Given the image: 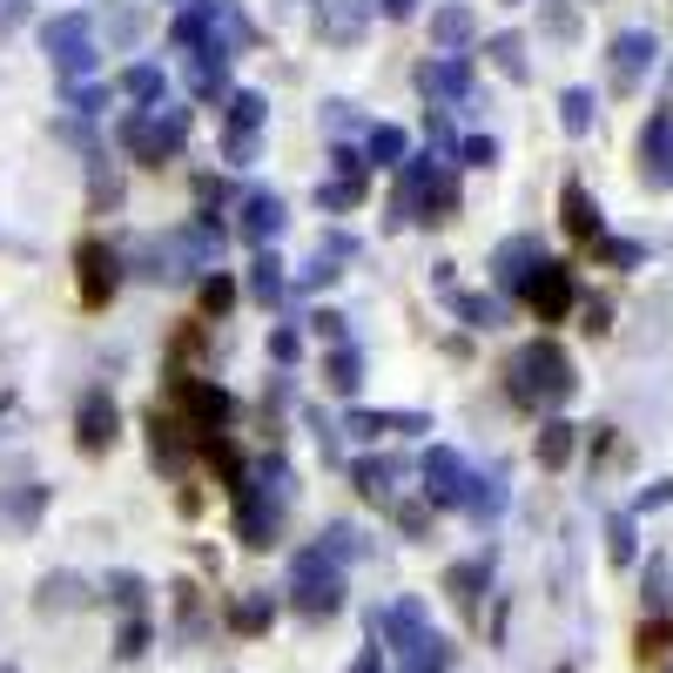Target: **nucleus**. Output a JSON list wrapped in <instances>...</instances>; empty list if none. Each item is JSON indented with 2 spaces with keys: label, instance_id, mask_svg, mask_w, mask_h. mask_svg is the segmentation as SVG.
<instances>
[{
  "label": "nucleus",
  "instance_id": "obj_36",
  "mask_svg": "<svg viewBox=\"0 0 673 673\" xmlns=\"http://www.w3.org/2000/svg\"><path fill=\"white\" fill-rule=\"evenodd\" d=\"M317 552H323V559H330V552H336V559H351V552H358V526H323Z\"/></svg>",
  "mask_w": 673,
  "mask_h": 673
},
{
  "label": "nucleus",
  "instance_id": "obj_19",
  "mask_svg": "<svg viewBox=\"0 0 673 673\" xmlns=\"http://www.w3.org/2000/svg\"><path fill=\"white\" fill-rule=\"evenodd\" d=\"M323 384H330L336 397H358V384H364V358H358V344L323 351Z\"/></svg>",
  "mask_w": 673,
  "mask_h": 673
},
{
  "label": "nucleus",
  "instance_id": "obj_35",
  "mask_svg": "<svg viewBox=\"0 0 673 673\" xmlns=\"http://www.w3.org/2000/svg\"><path fill=\"white\" fill-rule=\"evenodd\" d=\"M532 303H539L546 317H559V310H566V277H559V270H546V277H539V290H532Z\"/></svg>",
  "mask_w": 673,
  "mask_h": 673
},
{
  "label": "nucleus",
  "instance_id": "obj_15",
  "mask_svg": "<svg viewBox=\"0 0 673 673\" xmlns=\"http://www.w3.org/2000/svg\"><path fill=\"white\" fill-rule=\"evenodd\" d=\"M270 122V102L257 89H229L222 95V135H257Z\"/></svg>",
  "mask_w": 673,
  "mask_h": 673
},
{
  "label": "nucleus",
  "instance_id": "obj_28",
  "mask_svg": "<svg viewBox=\"0 0 673 673\" xmlns=\"http://www.w3.org/2000/svg\"><path fill=\"white\" fill-rule=\"evenodd\" d=\"M310 330L323 336L330 351H344V344H351V317H344V310H310Z\"/></svg>",
  "mask_w": 673,
  "mask_h": 673
},
{
  "label": "nucleus",
  "instance_id": "obj_1",
  "mask_svg": "<svg viewBox=\"0 0 673 673\" xmlns=\"http://www.w3.org/2000/svg\"><path fill=\"white\" fill-rule=\"evenodd\" d=\"M189 108L183 102H155V108H128L122 122H115V142L128 148V162H142V168H162L168 155H183V142H189Z\"/></svg>",
  "mask_w": 673,
  "mask_h": 673
},
{
  "label": "nucleus",
  "instance_id": "obj_18",
  "mask_svg": "<svg viewBox=\"0 0 673 673\" xmlns=\"http://www.w3.org/2000/svg\"><path fill=\"white\" fill-rule=\"evenodd\" d=\"M41 512H48V485H14V491H8V505H0V519H8L14 532H34V526H41Z\"/></svg>",
  "mask_w": 673,
  "mask_h": 673
},
{
  "label": "nucleus",
  "instance_id": "obj_49",
  "mask_svg": "<svg viewBox=\"0 0 673 673\" xmlns=\"http://www.w3.org/2000/svg\"><path fill=\"white\" fill-rule=\"evenodd\" d=\"M377 8H384V14H391V21H404V14H411V8H417V0H377Z\"/></svg>",
  "mask_w": 673,
  "mask_h": 673
},
{
  "label": "nucleus",
  "instance_id": "obj_23",
  "mask_svg": "<svg viewBox=\"0 0 673 673\" xmlns=\"http://www.w3.org/2000/svg\"><path fill=\"white\" fill-rule=\"evenodd\" d=\"M351 485L384 505V498L397 491V465H391V458H358V465H351Z\"/></svg>",
  "mask_w": 673,
  "mask_h": 673
},
{
  "label": "nucleus",
  "instance_id": "obj_33",
  "mask_svg": "<svg viewBox=\"0 0 673 673\" xmlns=\"http://www.w3.org/2000/svg\"><path fill=\"white\" fill-rule=\"evenodd\" d=\"M102 28H108V41H122V48H128V41L142 34V14H135V8H108V14H102Z\"/></svg>",
  "mask_w": 673,
  "mask_h": 673
},
{
  "label": "nucleus",
  "instance_id": "obj_3",
  "mask_svg": "<svg viewBox=\"0 0 673 673\" xmlns=\"http://www.w3.org/2000/svg\"><path fill=\"white\" fill-rule=\"evenodd\" d=\"M41 54L54 61L61 89H68V81H89V74H95V61H102V48H95V21L81 14V8H68V14H54V21H41Z\"/></svg>",
  "mask_w": 673,
  "mask_h": 673
},
{
  "label": "nucleus",
  "instance_id": "obj_40",
  "mask_svg": "<svg viewBox=\"0 0 673 673\" xmlns=\"http://www.w3.org/2000/svg\"><path fill=\"white\" fill-rule=\"evenodd\" d=\"M317 257H330V263H344V257H358V236H351V229H323V242H317Z\"/></svg>",
  "mask_w": 673,
  "mask_h": 673
},
{
  "label": "nucleus",
  "instance_id": "obj_14",
  "mask_svg": "<svg viewBox=\"0 0 673 673\" xmlns=\"http://www.w3.org/2000/svg\"><path fill=\"white\" fill-rule=\"evenodd\" d=\"M229 61H236V54H229L222 41H209V48L189 61V95H203V102H222V95H229Z\"/></svg>",
  "mask_w": 673,
  "mask_h": 673
},
{
  "label": "nucleus",
  "instance_id": "obj_39",
  "mask_svg": "<svg viewBox=\"0 0 673 673\" xmlns=\"http://www.w3.org/2000/svg\"><path fill=\"white\" fill-rule=\"evenodd\" d=\"M432 34H438V41H445V48H458V41H465V34H472V14H465V8H445V14H438V28H432Z\"/></svg>",
  "mask_w": 673,
  "mask_h": 673
},
{
  "label": "nucleus",
  "instance_id": "obj_29",
  "mask_svg": "<svg viewBox=\"0 0 673 673\" xmlns=\"http://www.w3.org/2000/svg\"><path fill=\"white\" fill-rule=\"evenodd\" d=\"M270 358H277V371H290V364L303 358V330H297V323H277V330H270Z\"/></svg>",
  "mask_w": 673,
  "mask_h": 673
},
{
  "label": "nucleus",
  "instance_id": "obj_46",
  "mask_svg": "<svg viewBox=\"0 0 673 673\" xmlns=\"http://www.w3.org/2000/svg\"><path fill=\"white\" fill-rule=\"evenodd\" d=\"M263 620H270V600H242L236 607V627H263Z\"/></svg>",
  "mask_w": 673,
  "mask_h": 673
},
{
  "label": "nucleus",
  "instance_id": "obj_20",
  "mask_svg": "<svg viewBox=\"0 0 673 673\" xmlns=\"http://www.w3.org/2000/svg\"><path fill=\"white\" fill-rule=\"evenodd\" d=\"M425 491H432L438 505H458V498H465V472H458L452 452H432V458H425Z\"/></svg>",
  "mask_w": 673,
  "mask_h": 673
},
{
  "label": "nucleus",
  "instance_id": "obj_7",
  "mask_svg": "<svg viewBox=\"0 0 673 673\" xmlns=\"http://www.w3.org/2000/svg\"><path fill=\"white\" fill-rule=\"evenodd\" d=\"M148 458H155V472H162V478H183V472H189V458H196V432H189L168 404H155V411H148Z\"/></svg>",
  "mask_w": 673,
  "mask_h": 673
},
{
  "label": "nucleus",
  "instance_id": "obj_30",
  "mask_svg": "<svg viewBox=\"0 0 673 673\" xmlns=\"http://www.w3.org/2000/svg\"><path fill=\"white\" fill-rule=\"evenodd\" d=\"M81 600V579L74 572H48L41 579V607H74Z\"/></svg>",
  "mask_w": 673,
  "mask_h": 673
},
{
  "label": "nucleus",
  "instance_id": "obj_47",
  "mask_svg": "<svg viewBox=\"0 0 673 673\" xmlns=\"http://www.w3.org/2000/svg\"><path fill=\"white\" fill-rule=\"evenodd\" d=\"M566 216H572V229H593V209H586L579 189H566Z\"/></svg>",
  "mask_w": 673,
  "mask_h": 673
},
{
  "label": "nucleus",
  "instance_id": "obj_44",
  "mask_svg": "<svg viewBox=\"0 0 673 673\" xmlns=\"http://www.w3.org/2000/svg\"><path fill=\"white\" fill-rule=\"evenodd\" d=\"M323 128H330V135L358 128V108H351V102H323Z\"/></svg>",
  "mask_w": 673,
  "mask_h": 673
},
{
  "label": "nucleus",
  "instance_id": "obj_12",
  "mask_svg": "<svg viewBox=\"0 0 673 673\" xmlns=\"http://www.w3.org/2000/svg\"><path fill=\"white\" fill-rule=\"evenodd\" d=\"M242 491H257L263 505H277V512H283V505H290V491H297V472H290V458H257V465H249L242 472Z\"/></svg>",
  "mask_w": 673,
  "mask_h": 673
},
{
  "label": "nucleus",
  "instance_id": "obj_22",
  "mask_svg": "<svg viewBox=\"0 0 673 673\" xmlns=\"http://www.w3.org/2000/svg\"><path fill=\"white\" fill-rule=\"evenodd\" d=\"M122 95L142 102V108H155V102H168V74H162L155 61H135V68L122 74Z\"/></svg>",
  "mask_w": 673,
  "mask_h": 673
},
{
  "label": "nucleus",
  "instance_id": "obj_11",
  "mask_svg": "<svg viewBox=\"0 0 673 673\" xmlns=\"http://www.w3.org/2000/svg\"><path fill=\"white\" fill-rule=\"evenodd\" d=\"M512 377H519V397H539V391L559 397V391H566V364H559V351H546V344L526 351V358L512 364Z\"/></svg>",
  "mask_w": 673,
  "mask_h": 673
},
{
  "label": "nucleus",
  "instance_id": "obj_32",
  "mask_svg": "<svg viewBox=\"0 0 673 673\" xmlns=\"http://www.w3.org/2000/svg\"><path fill=\"white\" fill-rule=\"evenodd\" d=\"M323 34H330V41H358V8H351V0L323 8Z\"/></svg>",
  "mask_w": 673,
  "mask_h": 673
},
{
  "label": "nucleus",
  "instance_id": "obj_9",
  "mask_svg": "<svg viewBox=\"0 0 673 673\" xmlns=\"http://www.w3.org/2000/svg\"><path fill=\"white\" fill-rule=\"evenodd\" d=\"M283 222H290V209H283V196L277 189H257V196H242V236L257 242V249H270L277 236H283Z\"/></svg>",
  "mask_w": 673,
  "mask_h": 673
},
{
  "label": "nucleus",
  "instance_id": "obj_6",
  "mask_svg": "<svg viewBox=\"0 0 673 673\" xmlns=\"http://www.w3.org/2000/svg\"><path fill=\"white\" fill-rule=\"evenodd\" d=\"M290 593H297L303 613H336V607H344V579H336V566L310 546V552H297V566H290Z\"/></svg>",
  "mask_w": 673,
  "mask_h": 673
},
{
  "label": "nucleus",
  "instance_id": "obj_26",
  "mask_svg": "<svg viewBox=\"0 0 673 673\" xmlns=\"http://www.w3.org/2000/svg\"><path fill=\"white\" fill-rule=\"evenodd\" d=\"M61 102L74 108V122H89V115H102V108H108V89H95V81H68Z\"/></svg>",
  "mask_w": 673,
  "mask_h": 673
},
{
  "label": "nucleus",
  "instance_id": "obj_25",
  "mask_svg": "<svg viewBox=\"0 0 673 673\" xmlns=\"http://www.w3.org/2000/svg\"><path fill=\"white\" fill-rule=\"evenodd\" d=\"M196 445H203V465L236 491V485H242V458H236V445H229V438H196Z\"/></svg>",
  "mask_w": 673,
  "mask_h": 673
},
{
  "label": "nucleus",
  "instance_id": "obj_34",
  "mask_svg": "<svg viewBox=\"0 0 673 673\" xmlns=\"http://www.w3.org/2000/svg\"><path fill=\"white\" fill-rule=\"evenodd\" d=\"M236 303V283L229 277H203V317H222Z\"/></svg>",
  "mask_w": 673,
  "mask_h": 673
},
{
  "label": "nucleus",
  "instance_id": "obj_24",
  "mask_svg": "<svg viewBox=\"0 0 673 673\" xmlns=\"http://www.w3.org/2000/svg\"><path fill=\"white\" fill-rule=\"evenodd\" d=\"M229 203H236V183H229V176H203V183H196V222H216V229H222V209H229Z\"/></svg>",
  "mask_w": 673,
  "mask_h": 673
},
{
  "label": "nucleus",
  "instance_id": "obj_41",
  "mask_svg": "<svg viewBox=\"0 0 673 673\" xmlns=\"http://www.w3.org/2000/svg\"><path fill=\"white\" fill-rule=\"evenodd\" d=\"M323 283H336V263H330V257H310V263L297 270V290H323Z\"/></svg>",
  "mask_w": 673,
  "mask_h": 673
},
{
  "label": "nucleus",
  "instance_id": "obj_42",
  "mask_svg": "<svg viewBox=\"0 0 673 673\" xmlns=\"http://www.w3.org/2000/svg\"><path fill=\"white\" fill-rule=\"evenodd\" d=\"M222 162L229 168H249V162H257V135H222Z\"/></svg>",
  "mask_w": 673,
  "mask_h": 673
},
{
  "label": "nucleus",
  "instance_id": "obj_13",
  "mask_svg": "<svg viewBox=\"0 0 673 673\" xmlns=\"http://www.w3.org/2000/svg\"><path fill=\"white\" fill-rule=\"evenodd\" d=\"M168 41H176L183 54H203L216 41V0H189V8H176V21H168Z\"/></svg>",
  "mask_w": 673,
  "mask_h": 673
},
{
  "label": "nucleus",
  "instance_id": "obj_50",
  "mask_svg": "<svg viewBox=\"0 0 673 673\" xmlns=\"http://www.w3.org/2000/svg\"><path fill=\"white\" fill-rule=\"evenodd\" d=\"M168 8H189V0H168Z\"/></svg>",
  "mask_w": 673,
  "mask_h": 673
},
{
  "label": "nucleus",
  "instance_id": "obj_43",
  "mask_svg": "<svg viewBox=\"0 0 673 673\" xmlns=\"http://www.w3.org/2000/svg\"><path fill=\"white\" fill-rule=\"evenodd\" d=\"M263 404H270V411H290V404H297V384H290V371H277V377H270Z\"/></svg>",
  "mask_w": 673,
  "mask_h": 673
},
{
  "label": "nucleus",
  "instance_id": "obj_2",
  "mask_svg": "<svg viewBox=\"0 0 673 673\" xmlns=\"http://www.w3.org/2000/svg\"><path fill=\"white\" fill-rule=\"evenodd\" d=\"M148 257V277L176 283V277H216L222 270V229L216 222H176L162 242L142 249Z\"/></svg>",
  "mask_w": 673,
  "mask_h": 673
},
{
  "label": "nucleus",
  "instance_id": "obj_4",
  "mask_svg": "<svg viewBox=\"0 0 673 673\" xmlns=\"http://www.w3.org/2000/svg\"><path fill=\"white\" fill-rule=\"evenodd\" d=\"M168 411H176V417H183V425H189L196 438H216V432H229V417H236V397H229L222 384L196 377V371H168Z\"/></svg>",
  "mask_w": 673,
  "mask_h": 673
},
{
  "label": "nucleus",
  "instance_id": "obj_16",
  "mask_svg": "<svg viewBox=\"0 0 673 673\" xmlns=\"http://www.w3.org/2000/svg\"><path fill=\"white\" fill-rule=\"evenodd\" d=\"M336 432H358V438H384V432H425L417 411H344Z\"/></svg>",
  "mask_w": 673,
  "mask_h": 673
},
{
  "label": "nucleus",
  "instance_id": "obj_8",
  "mask_svg": "<svg viewBox=\"0 0 673 673\" xmlns=\"http://www.w3.org/2000/svg\"><path fill=\"white\" fill-rule=\"evenodd\" d=\"M115 432H122V404H115V391H89L74 404V445L89 452V458H102L108 445H115Z\"/></svg>",
  "mask_w": 673,
  "mask_h": 673
},
{
  "label": "nucleus",
  "instance_id": "obj_45",
  "mask_svg": "<svg viewBox=\"0 0 673 673\" xmlns=\"http://www.w3.org/2000/svg\"><path fill=\"white\" fill-rule=\"evenodd\" d=\"M108 600L135 607V600H142V579H135V572H115V579H108Z\"/></svg>",
  "mask_w": 673,
  "mask_h": 673
},
{
  "label": "nucleus",
  "instance_id": "obj_10",
  "mask_svg": "<svg viewBox=\"0 0 673 673\" xmlns=\"http://www.w3.org/2000/svg\"><path fill=\"white\" fill-rule=\"evenodd\" d=\"M277 526H283L277 505H263L257 491H242V485H236V539L263 552V546H277Z\"/></svg>",
  "mask_w": 673,
  "mask_h": 673
},
{
  "label": "nucleus",
  "instance_id": "obj_37",
  "mask_svg": "<svg viewBox=\"0 0 673 673\" xmlns=\"http://www.w3.org/2000/svg\"><path fill=\"white\" fill-rule=\"evenodd\" d=\"M330 168H336V183H364V155H358L351 142H336V148H330Z\"/></svg>",
  "mask_w": 673,
  "mask_h": 673
},
{
  "label": "nucleus",
  "instance_id": "obj_48",
  "mask_svg": "<svg viewBox=\"0 0 673 673\" xmlns=\"http://www.w3.org/2000/svg\"><path fill=\"white\" fill-rule=\"evenodd\" d=\"M14 21H28V0H0V28H14Z\"/></svg>",
  "mask_w": 673,
  "mask_h": 673
},
{
  "label": "nucleus",
  "instance_id": "obj_38",
  "mask_svg": "<svg viewBox=\"0 0 673 673\" xmlns=\"http://www.w3.org/2000/svg\"><path fill=\"white\" fill-rule=\"evenodd\" d=\"M425 89H438V95H465V68H458V61H445V68H425Z\"/></svg>",
  "mask_w": 673,
  "mask_h": 673
},
{
  "label": "nucleus",
  "instance_id": "obj_5",
  "mask_svg": "<svg viewBox=\"0 0 673 673\" xmlns=\"http://www.w3.org/2000/svg\"><path fill=\"white\" fill-rule=\"evenodd\" d=\"M74 270H81V303H89V310L115 303V290H122V249L108 236H81L74 242Z\"/></svg>",
  "mask_w": 673,
  "mask_h": 673
},
{
  "label": "nucleus",
  "instance_id": "obj_21",
  "mask_svg": "<svg viewBox=\"0 0 673 673\" xmlns=\"http://www.w3.org/2000/svg\"><path fill=\"white\" fill-rule=\"evenodd\" d=\"M89 209H95V216H115V209H122V176H115L108 155L89 162Z\"/></svg>",
  "mask_w": 673,
  "mask_h": 673
},
{
  "label": "nucleus",
  "instance_id": "obj_17",
  "mask_svg": "<svg viewBox=\"0 0 673 673\" xmlns=\"http://www.w3.org/2000/svg\"><path fill=\"white\" fill-rule=\"evenodd\" d=\"M249 297L270 303V310L290 297V277H283V263H277V249H257V263H249Z\"/></svg>",
  "mask_w": 673,
  "mask_h": 673
},
{
  "label": "nucleus",
  "instance_id": "obj_31",
  "mask_svg": "<svg viewBox=\"0 0 673 673\" xmlns=\"http://www.w3.org/2000/svg\"><path fill=\"white\" fill-rule=\"evenodd\" d=\"M371 162H384V168H397L404 162V128H371Z\"/></svg>",
  "mask_w": 673,
  "mask_h": 673
},
{
  "label": "nucleus",
  "instance_id": "obj_27",
  "mask_svg": "<svg viewBox=\"0 0 673 673\" xmlns=\"http://www.w3.org/2000/svg\"><path fill=\"white\" fill-rule=\"evenodd\" d=\"M358 203H364V183H336V176H323V189H317V209L344 216V209H358Z\"/></svg>",
  "mask_w": 673,
  "mask_h": 673
}]
</instances>
